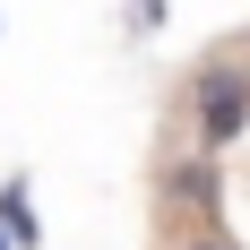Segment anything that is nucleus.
Returning a JSON list of instances; mask_svg holds the SVG:
<instances>
[{"label":"nucleus","instance_id":"nucleus-1","mask_svg":"<svg viewBox=\"0 0 250 250\" xmlns=\"http://www.w3.org/2000/svg\"><path fill=\"white\" fill-rule=\"evenodd\" d=\"M250 129V61H199L190 69V138H199L207 155H225L233 138Z\"/></svg>","mask_w":250,"mask_h":250},{"label":"nucleus","instance_id":"nucleus-2","mask_svg":"<svg viewBox=\"0 0 250 250\" xmlns=\"http://www.w3.org/2000/svg\"><path fill=\"white\" fill-rule=\"evenodd\" d=\"M155 207H164L173 225H216V207H225V155L164 147L155 155Z\"/></svg>","mask_w":250,"mask_h":250},{"label":"nucleus","instance_id":"nucleus-3","mask_svg":"<svg viewBox=\"0 0 250 250\" xmlns=\"http://www.w3.org/2000/svg\"><path fill=\"white\" fill-rule=\"evenodd\" d=\"M0 242L9 250H43V216H35V181L26 173L0 181Z\"/></svg>","mask_w":250,"mask_h":250},{"label":"nucleus","instance_id":"nucleus-4","mask_svg":"<svg viewBox=\"0 0 250 250\" xmlns=\"http://www.w3.org/2000/svg\"><path fill=\"white\" fill-rule=\"evenodd\" d=\"M164 250H242V242H233L225 225H173V242H164Z\"/></svg>","mask_w":250,"mask_h":250},{"label":"nucleus","instance_id":"nucleus-5","mask_svg":"<svg viewBox=\"0 0 250 250\" xmlns=\"http://www.w3.org/2000/svg\"><path fill=\"white\" fill-rule=\"evenodd\" d=\"M164 9H173V0H129V26H138V35H155V26H164Z\"/></svg>","mask_w":250,"mask_h":250},{"label":"nucleus","instance_id":"nucleus-6","mask_svg":"<svg viewBox=\"0 0 250 250\" xmlns=\"http://www.w3.org/2000/svg\"><path fill=\"white\" fill-rule=\"evenodd\" d=\"M0 250H9V242H0Z\"/></svg>","mask_w":250,"mask_h":250}]
</instances>
